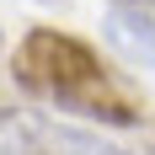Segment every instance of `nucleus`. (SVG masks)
Wrapping results in <instances>:
<instances>
[{
  "label": "nucleus",
  "instance_id": "nucleus-2",
  "mask_svg": "<svg viewBox=\"0 0 155 155\" xmlns=\"http://www.w3.org/2000/svg\"><path fill=\"white\" fill-rule=\"evenodd\" d=\"M0 155H128V150L43 112H0Z\"/></svg>",
  "mask_w": 155,
  "mask_h": 155
},
{
  "label": "nucleus",
  "instance_id": "nucleus-1",
  "mask_svg": "<svg viewBox=\"0 0 155 155\" xmlns=\"http://www.w3.org/2000/svg\"><path fill=\"white\" fill-rule=\"evenodd\" d=\"M11 75L21 91L43 96L59 112H80V118H96V123H112V128H134L144 118L134 91L96 59V48L59 27H32L16 48Z\"/></svg>",
  "mask_w": 155,
  "mask_h": 155
},
{
  "label": "nucleus",
  "instance_id": "nucleus-4",
  "mask_svg": "<svg viewBox=\"0 0 155 155\" xmlns=\"http://www.w3.org/2000/svg\"><path fill=\"white\" fill-rule=\"evenodd\" d=\"M150 155H155V150H150Z\"/></svg>",
  "mask_w": 155,
  "mask_h": 155
},
{
  "label": "nucleus",
  "instance_id": "nucleus-3",
  "mask_svg": "<svg viewBox=\"0 0 155 155\" xmlns=\"http://www.w3.org/2000/svg\"><path fill=\"white\" fill-rule=\"evenodd\" d=\"M107 43L123 59L155 70V0H112L107 5Z\"/></svg>",
  "mask_w": 155,
  "mask_h": 155
}]
</instances>
